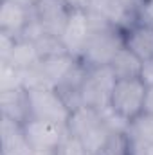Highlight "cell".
Instances as JSON below:
<instances>
[{"mask_svg": "<svg viewBox=\"0 0 153 155\" xmlns=\"http://www.w3.org/2000/svg\"><path fill=\"white\" fill-rule=\"evenodd\" d=\"M124 47V35L119 27H106L92 31L85 43L79 60L86 67H106L114 56Z\"/></svg>", "mask_w": 153, "mask_h": 155, "instance_id": "obj_1", "label": "cell"}, {"mask_svg": "<svg viewBox=\"0 0 153 155\" xmlns=\"http://www.w3.org/2000/svg\"><path fill=\"white\" fill-rule=\"evenodd\" d=\"M148 85L142 81V78H132V79H117L110 96V108L124 121H133L144 110V99H146Z\"/></svg>", "mask_w": 153, "mask_h": 155, "instance_id": "obj_2", "label": "cell"}, {"mask_svg": "<svg viewBox=\"0 0 153 155\" xmlns=\"http://www.w3.org/2000/svg\"><path fill=\"white\" fill-rule=\"evenodd\" d=\"M117 78L112 69L106 67H88L81 87V103L83 107H92L99 112L110 108V96Z\"/></svg>", "mask_w": 153, "mask_h": 155, "instance_id": "obj_3", "label": "cell"}, {"mask_svg": "<svg viewBox=\"0 0 153 155\" xmlns=\"http://www.w3.org/2000/svg\"><path fill=\"white\" fill-rule=\"evenodd\" d=\"M29 114L34 119L67 124L72 110L56 88H29Z\"/></svg>", "mask_w": 153, "mask_h": 155, "instance_id": "obj_4", "label": "cell"}, {"mask_svg": "<svg viewBox=\"0 0 153 155\" xmlns=\"http://www.w3.org/2000/svg\"><path fill=\"white\" fill-rule=\"evenodd\" d=\"M24 134L25 139L33 148L47 150V152H56L61 143L69 137V128L67 124L52 123V121H43L29 117L24 124Z\"/></svg>", "mask_w": 153, "mask_h": 155, "instance_id": "obj_5", "label": "cell"}, {"mask_svg": "<svg viewBox=\"0 0 153 155\" xmlns=\"http://www.w3.org/2000/svg\"><path fill=\"white\" fill-rule=\"evenodd\" d=\"M90 33H92V29H90V24H88L86 11L85 9H74V11H70L69 20H67L60 38L63 41L67 52L79 60Z\"/></svg>", "mask_w": 153, "mask_h": 155, "instance_id": "obj_6", "label": "cell"}, {"mask_svg": "<svg viewBox=\"0 0 153 155\" xmlns=\"http://www.w3.org/2000/svg\"><path fill=\"white\" fill-rule=\"evenodd\" d=\"M135 7L137 5L126 0H90L86 9L105 18L110 25L124 31L135 22Z\"/></svg>", "mask_w": 153, "mask_h": 155, "instance_id": "obj_7", "label": "cell"}, {"mask_svg": "<svg viewBox=\"0 0 153 155\" xmlns=\"http://www.w3.org/2000/svg\"><path fill=\"white\" fill-rule=\"evenodd\" d=\"M33 15L34 11L31 7L9 0H0V31L15 38H22L24 31L33 20Z\"/></svg>", "mask_w": 153, "mask_h": 155, "instance_id": "obj_8", "label": "cell"}, {"mask_svg": "<svg viewBox=\"0 0 153 155\" xmlns=\"http://www.w3.org/2000/svg\"><path fill=\"white\" fill-rule=\"evenodd\" d=\"M33 11H34V16L38 18V22L45 27V31L49 35H56V36L61 35V31L69 20V15H70V9L67 7V4L63 0H40L33 7Z\"/></svg>", "mask_w": 153, "mask_h": 155, "instance_id": "obj_9", "label": "cell"}, {"mask_svg": "<svg viewBox=\"0 0 153 155\" xmlns=\"http://www.w3.org/2000/svg\"><path fill=\"white\" fill-rule=\"evenodd\" d=\"M0 135H2V155H31L33 146L25 139L22 123H16L9 117L2 116L0 124Z\"/></svg>", "mask_w": 153, "mask_h": 155, "instance_id": "obj_10", "label": "cell"}, {"mask_svg": "<svg viewBox=\"0 0 153 155\" xmlns=\"http://www.w3.org/2000/svg\"><path fill=\"white\" fill-rule=\"evenodd\" d=\"M124 35V47L130 49L135 56L142 61L153 58V27L146 24L133 22L130 27L122 31Z\"/></svg>", "mask_w": 153, "mask_h": 155, "instance_id": "obj_11", "label": "cell"}, {"mask_svg": "<svg viewBox=\"0 0 153 155\" xmlns=\"http://www.w3.org/2000/svg\"><path fill=\"white\" fill-rule=\"evenodd\" d=\"M0 110L2 116L9 117L16 123H25L29 114V96L27 88H13V90H0Z\"/></svg>", "mask_w": 153, "mask_h": 155, "instance_id": "obj_12", "label": "cell"}, {"mask_svg": "<svg viewBox=\"0 0 153 155\" xmlns=\"http://www.w3.org/2000/svg\"><path fill=\"white\" fill-rule=\"evenodd\" d=\"M103 114L92 107H79L76 110H72V114L69 117L67 128L69 134L74 135L76 139H83L85 135H88L92 130H96L99 124H103Z\"/></svg>", "mask_w": 153, "mask_h": 155, "instance_id": "obj_13", "label": "cell"}, {"mask_svg": "<svg viewBox=\"0 0 153 155\" xmlns=\"http://www.w3.org/2000/svg\"><path fill=\"white\" fill-rule=\"evenodd\" d=\"M142 65H144V61L139 56H135L130 49L122 47L114 56V60L108 67L112 69L117 79H132V78H141Z\"/></svg>", "mask_w": 153, "mask_h": 155, "instance_id": "obj_14", "label": "cell"}, {"mask_svg": "<svg viewBox=\"0 0 153 155\" xmlns=\"http://www.w3.org/2000/svg\"><path fill=\"white\" fill-rule=\"evenodd\" d=\"M40 60H41V58H40L38 49H36L34 41L18 38V40H16L15 49H13V52H11V56H9L5 61H9L13 67L20 69V71L24 72V71H27V69L34 67Z\"/></svg>", "mask_w": 153, "mask_h": 155, "instance_id": "obj_15", "label": "cell"}, {"mask_svg": "<svg viewBox=\"0 0 153 155\" xmlns=\"http://www.w3.org/2000/svg\"><path fill=\"white\" fill-rule=\"evenodd\" d=\"M126 132H128L132 141L150 144V143H153V119L144 116V114H141L139 117H135L133 121H130Z\"/></svg>", "mask_w": 153, "mask_h": 155, "instance_id": "obj_16", "label": "cell"}, {"mask_svg": "<svg viewBox=\"0 0 153 155\" xmlns=\"http://www.w3.org/2000/svg\"><path fill=\"white\" fill-rule=\"evenodd\" d=\"M97 155H132V139L128 132H112Z\"/></svg>", "mask_w": 153, "mask_h": 155, "instance_id": "obj_17", "label": "cell"}, {"mask_svg": "<svg viewBox=\"0 0 153 155\" xmlns=\"http://www.w3.org/2000/svg\"><path fill=\"white\" fill-rule=\"evenodd\" d=\"M34 45H36V49H38V54L40 58L43 60V58H54V56H61V54H69L67 52V49H65V45H63V41L60 36H56V35H43L41 38H38L34 41Z\"/></svg>", "mask_w": 153, "mask_h": 155, "instance_id": "obj_18", "label": "cell"}, {"mask_svg": "<svg viewBox=\"0 0 153 155\" xmlns=\"http://www.w3.org/2000/svg\"><path fill=\"white\" fill-rule=\"evenodd\" d=\"M20 87H24V72L9 61H0V90H13Z\"/></svg>", "mask_w": 153, "mask_h": 155, "instance_id": "obj_19", "label": "cell"}, {"mask_svg": "<svg viewBox=\"0 0 153 155\" xmlns=\"http://www.w3.org/2000/svg\"><path fill=\"white\" fill-rule=\"evenodd\" d=\"M135 22L153 27V0H139L135 7Z\"/></svg>", "mask_w": 153, "mask_h": 155, "instance_id": "obj_20", "label": "cell"}, {"mask_svg": "<svg viewBox=\"0 0 153 155\" xmlns=\"http://www.w3.org/2000/svg\"><path fill=\"white\" fill-rule=\"evenodd\" d=\"M16 40L18 38L0 31V61H5L11 56V52H13V49L16 45Z\"/></svg>", "mask_w": 153, "mask_h": 155, "instance_id": "obj_21", "label": "cell"}, {"mask_svg": "<svg viewBox=\"0 0 153 155\" xmlns=\"http://www.w3.org/2000/svg\"><path fill=\"white\" fill-rule=\"evenodd\" d=\"M141 78H142V81H144L148 87H153V58L148 60V61H144Z\"/></svg>", "mask_w": 153, "mask_h": 155, "instance_id": "obj_22", "label": "cell"}, {"mask_svg": "<svg viewBox=\"0 0 153 155\" xmlns=\"http://www.w3.org/2000/svg\"><path fill=\"white\" fill-rule=\"evenodd\" d=\"M142 114L153 119V87H148V92H146V99H144V110Z\"/></svg>", "mask_w": 153, "mask_h": 155, "instance_id": "obj_23", "label": "cell"}, {"mask_svg": "<svg viewBox=\"0 0 153 155\" xmlns=\"http://www.w3.org/2000/svg\"><path fill=\"white\" fill-rule=\"evenodd\" d=\"M63 2L67 4V7L70 11H74V9H86L88 4H90V0H63Z\"/></svg>", "mask_w": 153, "mask_h": 155, "instance_id": "obj_24", "label": "cell"}, {"mask_svg": "<svg viewBox=\"0 0 153 155\" xmlns=\"http://www.w3.org/2000/svg\"><path fill=\"white\" fill-rule=\"evenodd\" d=\"M9 2H15V4H20V5H25V7H34L40 0H9Z\"/></svg>", "mask_w": 153, "mask_h": 155, "instance_id": "obj_25", "label": "cell"}, {"mask_svg": "<svg viewBox=\"0 0 153 155\" xmlns=\"http://www.w3.org/2000/svg\"><path fill=\"white\" fill-rule=\"evenodd\" d=\"M126 2H130V4H133V5H137V4H139V0H126Z\"/></svg>", "mask_w": 153, "mask_h": 155, "instance_id": "obj_26", "label": "cell"}]
</instances>
